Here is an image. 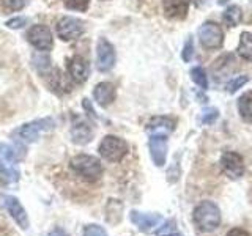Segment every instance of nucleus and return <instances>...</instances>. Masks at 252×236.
<instances>
[{"label": "nucleus", "mask_w": 252, "mask_h": 236, "mask_svg": "<svg viewBox=\"0 0 252 236\" xmlns=\"http://www.w3.org/2000/svg\"><path fill=\"white\" fill-rule=\"evenodd\" d=\"M165 236H181V235H178V233H170V235H165Z\"/></svg>", "instance_id": "obj_34"}, {"label": "nucleus", "mask_w": 252, "mask_h": 236, "mask_svg": "<svg viewBox=\"0 0 252 236\" xmlns=\"http://www.w3.org/2000/svg\"><path fill=\"white\" fill-rule=\"evenodd\" d=\"M177 121L173 120L172 117H165V115H159V117H153L150 118V121L147 123V131L155 136V134H161V136H167L169 132H172L175 129Z\"/></svg>", "instance_id": "obj_15"}, {"label": "nucleus", "mask_w": 252, "mask_h": 236, "mask_svg": "<svg viewBox=\"0 0 252 236\" xmlns=\"http://www.w3.org/2000/svg\"><path fill=\"white\" fill-rule=\"evenodd\" d=\"M98 151L101 157H104L109 162H120L123 157L128 154L129 147L126 144V140L117 136H106L101 140Z\"/></svg>", "instance_id": "obj_3"}, {"label": "nucleus", "mask_w": 252, "mask_h": 236, "mask_svg": "<svg viewBox=\"0 0 252 236\" xmlns=\"http://www.w3.org/2000/svg\"><path fill=\"white\" fill-rule=\"evenodd\" d=\"M150 154H152L153 162L158 167H162L167 159V136H161V134H155L148 140Z\"/></svg>", "instance_id": "obj_11"}, {"label": "nucleus", "mask_w": 252, "mask_h": 236, "mask_svg": "<svg viewBox=\"0 0 252 236\" xmlns=\"http://www.w3.org/2000/svg\"><path fill=\"white\" fill-rule=\"evenodd\" d=\"M5 26L11 30H18L22 29L24 26H27V18L26 16H16V18H11L5 22Z\"/></svg>", "instance_id": "obj_27"}, {"label": "nucleus", "mask_w": 252, "mask_h": 236, "mask_svg": "<svg viewBox=\"0 0 252 236\" xmlns=\"http://www.w3.org/2000/svg\"><path fill=\"white\" fill-rule=\"evenodd\" d=\"M194 2H195L197 6H202V5H205V2H207V0H194Z\"/></svg>", "instance_id": "obj_32"}, {"label": "nucleus", "mask_w": 252, "mask_h": 236, "mask_svg": "<svg viewBox=\"0 0 252 236\" xmlns=\"http://www.w3.org/2000/svg\"><path fill=\"white\" fill-rule=\"evenodd\" d=\"M66 69L71 81L76 84H84L90 76V65L81 55H74L66 60Z\"/></svg>", "instance_id": "obj_10"}, {"label": "nucleus", "mask_w": 252, "mask_h": 236, "mask_svg": "<svg viewBox=\"0 0 252 236\" xmlns=\"http://www.w3.org/2000/svg\"><path fill=\"white\" fill-rule=\"evenodd\" d=\"M249 82V77L248 76H235L233 79H232V81L230 82H227V87H225V88H227V91L228 93H235V91H238L240 88H243V87L244 85H246Z\"/></svg>", "instance_id": "obj_25"}, {"label": "nucleus", "mask_w": 252, "mask_h": 236, "mask_svg": "<svg viewBox=\"0 0 252 236\" xmlns=\"http://www.w3.org/2000/svg\"><path fill=\"white\" fill-rule=\"evenodd\" d=\"M117 98V88L112 82H99L93 88V99L101 107H109Z\"/></svg>", "instance_id": "obj_14"}, {"label": "nucleus", "mask_w": 252, "mask_h": 236, "mask_svg": "<svg viewBox=\"0 0 252 236\" xmlns=\"http://www.w3.org/2000/svg\"><path fill=\"white\" fill-rule=\"evenodd\" d=\"M32 63H33L35 69L38 71V74L41 76H47L52 71V65H51V59L47 52H36L33 57H32Z\"/></svg>", "instance_id": "obj_22"}, {"label": "nucleus", "mask_w": 252, "mask_h": 236, "mask_svg": "<svg viewBox=\"0 0 252 236\" xmlns=\"http://www.w3.org/2000/svg\"><path fill=\"white\" fill-rule=\"evenodd\" d=\"M117 63V52L114 44L106 38H99L96 43V68L101 73H109Z\"/></svg>", "instance_id": "obj_7"}, {"label": "nucleus", "mask_w": 252, "mask_h": 236, "mask_svg": "<svg viewBox=\"0 0 252 236\" xmlns=\"http://www.w3.org/2000/svg\"><path fill=\"white\" fill-rule=\"evenodd\" d=\"M225 236H251V235L246 230H243V228H232Z\"/></svg>", "instance_id": "obj_31"}, {"label": "nucleus", "mask_w": 252, "mask_h": 236, "mask_svg": "<svg viewBox=\"0 0 252 236\" xmlns=\"http://www.w3.org/2000/svg\"><path fill=\"white\" fill-rule=\"evenodd\" d=\"M2 2H3V5L8 8V10L19 11V10H22V8L27 5L29 0H2Z\"/></svg>", "instance_id": "obj_29"}, {"label": "nucleus", "mask_w": 252, "mask_h": 236, "mask_svg": "<svg viewBox=\"0 0 252 236\" xmlns=\"http://www.w3.org/2000/svg\"><path fill=\"white\" fill-rule=\"evenodd\" d=\"M85 236H107V235H106V232L102 230L101 227H98V225H92V227L87 228Z\"/></svg>", "instance_id": "obj_30"}, {"label": "nucleus", "mask_w": 252, "mask_h": 236, "mask_svg": "<svg viewBox=\"0 0 252 236\" xmlns=\"http://www.w3.org/2000/svg\"><path fill=\"white\" fill-rule=\"evenodd\" d=\"M131 220L140 228L142 232H150L152 228L159 225L162 219L159 214H140V212H132Z\"/></svg>", "instance_id": "obj_16"}, {"label": "nucleus", "mask_w": 252, "mask_h": 236, "mask_svg": "<svg viewBox=\"0 0 252 236\" xmlns=\"http://www.w3.org/2000/svg\"><path fill=\"white\" fill-rule=\"evenodd\" d=\"M227 2H228V0H218V3H219V5H225Z\"/></svg>", "instance_id": "obj_33"}, {"label": "nucleus", "mask_w": 252, "mask_h": 236, "mask_svg": "<svg viewBox=\"0 0 252 236\" xmlns=\"http://www.w3.org/2000/svg\"><path fill=\"white\" fill-rule=\"evenodd\" d=\"M243 21V10L238 5L227 6L222 13V22L227 27H236Z\"/></svg>", "instance_id": "obj_21"}, {"label": "nucleus", "mask_w": 252, "mask_h": 236, "mask_svg": "<svg viewBox=\"0 0 252 236\" xmlns=\"http://www.w3.org/2000/svg\"><path fill=\"white\" fill-rule=\"evenodd\" d=\"M47 76H51L49 79V84H51V88L55 90V91H59V93H68L71 90V77L66 74H63L62 71L59 69H52L49 74Z\"/></svg>", "instance_id": "obj_17"}, {"label": "nucleus", "mask_w": 252, "mask_h": 236, "mask_svg": "<svg viewBox=\"0 0 252 236\" xmlns=\"http://www.w3.org/2000/svg\"><path fill=\"white\" fill-rule=\"evenodd\" d=\"M219 165H220V170L224 172V175L232 179L241 178L244 175V170H246L243 157L235 151H225L220 156Z\"/></svg>", "instance_id": "obj_9"}, {"label": "nucleus", "mask_w": 252, "mask_h": 236, "mask_svg": "<svg viewBox=\"0 0 252 236\" xmlns=\"http://www.w3.org/2000/svg\"><path fill=\"white\" fill-rule=\"evenodd\" d=\"M219 117V110L216 107H210V109H205L203 114H202V121L205 124H211L215 123V120Z\"/></svg>", "instance_id": "obj_28"}, {"label": "nucleus", "mask_w": 252, "mask_h": 236, "mask_svg": "<svg viewBox=\"0 0 252 236\" xmlns=\"http://www.w3.org/2000/svg\"><path fill=\"white\" fill-rule=\"evenodd\" d=\"M192 219L200 232L210 233L220 225V211L213 202L205 200L194 208Z\"/></svg>", "instance_id": "obj_1"}, {"label": "nucleus", "mask_w": 252, "mask_h": 236, "mask_svg": "<svg viewBox=\"0 0 252 236\" xmlns=\"http://www.w3.org/2000/svg\"><path fill=\"white\" fill-rule=\"evenodd\" d=\"M5 205H6V209L11 212V216H13V219L16 220V222H18L22 228H27V225H29L27 214H26V211H24V208L19 205V202L10 197V199H6Z\"/></svg>", "instance_id": "obj_19"}, {"label": "nucleus", "mask_w": 252, "mask_h": 236, "mask_svg": "<svg viewBox=\"0 0 252 236\" xmlns=\"http://www.w3.org/2000/svg\"><path fill=\"white\" fill-rule=\"evenodd\" d=\"M191 79H192V82L197 87H200L202 90L208 88V76H207V71H205L202 66H194L191 69Z\"/></svg>", "instance_id": "obj_23"}, {"label": "nucleus", "mask_w": 252, "mask_h": 236, "mask_svg": "<svg viewBox=\"0 0 252 236\" xmlns=\"http://www.w3.org/2000/svg\"><path fill=\"white\" fill-rule=\"evenodd\" d=\"M51 236H57V232H55V233H52ZM62 236H65V235H63V233H62Z\"/></svg>", "instance_id": "obj_35"}, {"label": "nucleus", "mask_w": 252, "mask_h": 236, "mask_svg": "<svg viewBox=\"0 0 252 236\" xmlns=\"http://www.w3.org/2000/svg\"><path fill=\"white\" fill-rule=\"evenodd\" d=\"M238 114L244 123H252V90L243 93L236 102Z\"/></svg>", "instance_id": "obj_18"}, {"label": "nucleus", "mask_w": 252, "mask_h": 236, "mask_svg": "<svg viewBox=\"0 0 252 236\" xmlns=\"http://www.w3.org/2000/svg\"><path fill=\"white\" fill-rule=\"evenodd\" d=\"M194 54H195V49H194V39L192 36H189L186 39V43L183 46V52H181V59H183L186 63H189L192 59H194Z\"/></svg>", "instance_id": "obj_26"}, {"label": "nucleus", "mask_w": 252, "mask_h": 236, "mask_svg": "<svg viewBox=\"0 0 252 236\" xmlns=\"http://www.w3.org/2000/svg\"><path fill=\"white\" fill-rule=\"evenodd\" d=\"M27 41L39 52H51L54 47V35L47 26L35 24L27 31Z\"/></svg>", "instance_id": "obj_6"}, {"label": "nucleus", "mask_w": 252, "mask_h": 236, "mask_svg": "<svg viewBox=\"0 0 252 236\" xmlns=\"http://www.w3.org/2000/svg\"><path fill=\"white\" fill-rule=\"evenodd\" d=\"M189 5L191 0H162V11L167 19L183 21L188 16Z\"/></svg>", "instance_id": "obj_12"}, {"label": "nucleus", "mask_w": 252, "mask_h": 236, "mask_svg": "<svg viewBox=\"0 0 252 236\" xmlns=\"http://www.w3.org/2000/svg\"><path fill=\"white\" fill-rule=\"evenodd\" d=\"M52 126H54L52 118H41V120H35L21 126L18 131H14V136L18 137V140L30 144V142H35L39 137V134L51 129Z\"/></svg>", "instance_id": "obj_8"}, {"label": "nucleus", "mask_w": 252, "mask_h": 236, "mask_svg": "<svg viewBox=\"0 0 252 236\" xmlns=\"http://www.w3.org/2000/svg\"><path fill=\"white\" fill-rule=\"evenodd\" d=\"M236 54H238L243 60L252 61V33L251 31H243L240 35V43H238V47H236Z\"/></svg>", "instance_id": "obj_20"}, {"label": "nucleus", "mask_w": 252, "mask_h": 236, "mask_svg": "<svg viewBox=\"0 0 252 236\" xmlns=\"http://www.w3.org/2000/svg\"><path fill=\"white\" fill-rule=\"evenodd\" d=\"M71 137H73L74 144L85 145L89 144L93 137V126L90 121L84 120L81 117H74L73 126H71Z\"/></svg>", "instance_id": "obj_13"}, {"label": "nucleus", "mask_w": 252, "mask_h": 236, "mask_svg": "<svg viewBox=\"0 0 252 236\" xmlns=\"http://www.w3.org/2000/svg\"><path fill=\"white\" fill-rule=\"evenodd\" d=\"M197 35H199V41H200L202 47L207 51L220 49L224 44V31L220 29L219 24L213 22V21L203 22L199 27Z\"/></svg>", "instance_id": "obj_4"}, {"label": "nucleus", "mask_w": 252, "mask_h": 236, "mask_svg": "<svg viewBox=\"0 0 252 236\" xmlns=\"http://www.w3.org/2000/svg\"><path fill=\"white\" fill-rule=\"evenodd\" d=\"M63 5L66 6V10L85 13L90 6V0H63Z\"/></svg>", "instance_id": "obj_24"}, {"label": "nucleus", "mask_w": 252, "mask_h": 236, "mask_svg": "<svg viewBox=\"0 0 252 236\" xmlns=\"http://www.w3.org/2000/svg\"><path fill=\"white\" fill-rule=\"evenodd\" d=\"M71 169H73L79 177H82L87 181H96L102 175V165L98 157L90 154H77L69 162Z\"/></svg>", "instance_id": "obj_2"}, {"label": "nucleus", "mask_w": 252, "mask_h": 236, "mask_svg": "<svg viewBox=\"0 0 252 236\" xmlns=\"http://www.w3.org/2000/svg\"><path fill=\"white\" fill-rule=\"evenodd\" d=\"M55 33L62 41H74L85 33V22L73 16H63L55 24Z\"/></svg>", "instance_id": "obj_5"}]
</instances>
